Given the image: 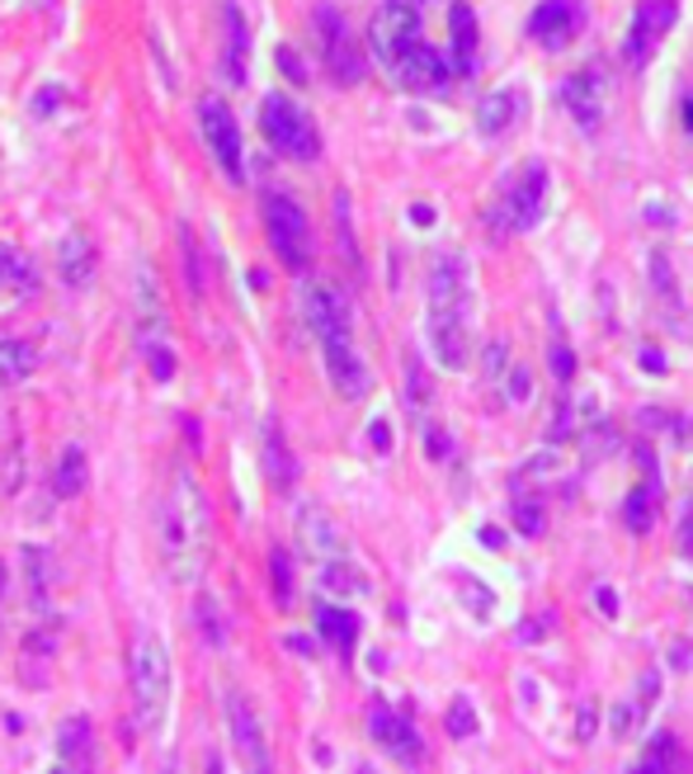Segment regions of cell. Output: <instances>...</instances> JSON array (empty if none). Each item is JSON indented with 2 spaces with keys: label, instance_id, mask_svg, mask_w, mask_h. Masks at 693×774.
Here are the masks:
<instances>
[{
  "label": "cell",
  "instance_id": "cell-1",
  "mask_svg": "<svg viewBox=\"0 0 693 774\" xmlns=\"http://www.w3.org/2000/svg\"><path fill=\"white\" fill-rule=\"evenodd\" d=\"M208 534H212L208 496H203V487L193 482V472L180 468L170 478V496L161 505V557H166V572L175 580H193L203 572Z\"/></svg>",
  "mask_w": 693,
  "mask_h": 774
},
{
  "label": "cell",
  "instance_id": "cell-2",
  "mask_svg": "<svg viewBox=\"0 0 693 774\" xmlns=\"http://www.w3.org/2000/svg\"><path fill=\"white\" fill-rule=\"evenodd\" d=\"M430 345L443 368L468 364V265L462 255H434L430 265Z\"/></svg>",
  "mask_w": 693,
  "mask_h": 774
},
{
  "label": "cell",
  "instance_id": "cell-3",
  "mask_svg": "<svg viewBox=\"0 0 693 774\" xmlns=\"http://www.w3.org/2000/svg\"><path fill=\"white\" fill-rule=\"evenodd\" d=\"M128 690H133V718L141 736H161L170 718V647L161 632L137 628L128 652Z\"/></svg>",
  "mask_w": 693,
  "mask_h": 774
},
{
  "label": "cell",
  "instance_id": "cell-4",
  "mask_svg": "<svg viewBox=\"0 0 693 774\" xmlns=\"http://www.w3.org/2000/svg\"><path fill=\"white\" fill-rule=\"evenodd\" d=\"M543 199H547V166L543 161H524V170L495 194V203L486 208V227L495 237H514L528 232L543 218Z\"/></svg>",
  "mask_w": 693,
  "mask_h": 774
},
{
  "label": "cell",
  "instance_id": "cell-5",
  "mask_svg": "<svg viewBox=\"0 0 693 774\" xmlns=\"http://www.w3.org/2000/svg\"><path fill=\"white\" fill-rule=\"evenodd\" d=\"M260 128H264V143L279 156H288V161H316L322 156V133H316L312 114L288 95H264Z\"/></svg>",
  "mask_w": 693,
  "mask_h": 774
},
{
  "label": "cell",
  "instance_id": "cell-6",
  "mask_svg": "<svg viewBox=\"0 0 693 774\" xmlns=\"http://www.w3.org/2000/svg\"><path fill=\"white\" fill-rule=\"evenodd\" d=\"M264 232H270L274 255L288 270H307L312 265V222L302 213V203L293 194L270 189L264 194Z\"/></svg>",
  "mask_w": 693,
  "mask_h": 774
},
{
  "label": "cell",
  "instance_id": "cell-7",
  "mask_svg": "<svg viewBox=\"0 0 693 774\" xmlns=\"http://www.w3.org/2000/svg\"><path fill=\"white\" fill-rule=\"evenodd\" d=\"M420 43V0H382L378 14L368 24V48L387 72H397V62Z\"/></svg>",
  "mask_w": 693,
  "mask_h": 774
},
{
  "label": "cell",
  "instance_id": "cell-8",
  "mask_svg": "<svg viewBox=\"0 0 693 774\" xmlns=\"http://www.w3.org/2000/svg\"><path fill=\"white\" fill-rule=\"evenodd\" d=\"M316 43H322V62H326V72L340 81V85H359L368 76V57H364V48L359 39L349 33L345 24V14L335 10V6H322L316 10Z\"/></svg>",
  "mask_w": 693,
  "mask_h": 774
},
{
  "label": "cell",
  "instance_id": "cell-9",
  "mask_svg": "<svg viewBox=\"0 0 693 774\" xmlns=\"http://www.w3.org/2000/svg\"><path fill=\"white\" fill-rule=\"evenodd\" d=\"M199 128H203V143L212 151V161L222 166V175L231 185L245 180V151H241V128H237V114L227 109V100L208 95L199 104Z\"/></svg>",
  "mask_w": 693,
  "mask_h": 774
},
{
  "label": "cell",
  "instance_id": "cell-10",
  "mask_svg": "<svg viewBox=\"0 0 693 774\" xmlns=\"http://www.w3.org/2000/svg\"><path fill=\"white\" fill-rule=\"evenodd\" d=\"M585 29V0H543L528 14V39H538L547 52H566Z\"/></svg>",
  "mask_w": 693,
  "mask_h": 774
},
{
  "label": "cell",
  "instance_id": "cell-11",
  "mask_svg": "<svg viewBox=\"0 0 693 774\" xmlns=\"http://www.w3.org/2000/svg\"><path fill=\"white\" fill-rule=\"evenodd\" d=\"M406 91H416V95H449V85H453V62L443 57L439 48L430 43H416L406 57L397 62V72H392Z\"/></svg>",
  "mask_w": 693,
  "mask_h": 774
},
{
  "label": "cell",
  "instance_id": "cell-12",
  "mask_svg": "<svg viewBox=\"0 0 693 774\" xmlns=\"http://www.w3.org/2000/svg\"><path fill=\"white\" fill-rule=\"evenodd\" d=\"M302 312H307V326H312V336L322 341V345H345V341H354V336H349V307H345L340 289H330V284H307V293H302Z\"/></svg>",
  "mask_w": 693,
  "mask_h": 774
},
{
  "label": "cell",
  "instance_id": "cell-13",
  "mask_svg": "<svg viewBox=\"0 0 693 774\" xmlns=\"http://www.w3.org/2000/svg\"><path fill=\"white\" fill-rule=\"evenodd\" d=\"M227 728H231V742H237L241 761L255 765V770H274V755H270V742H264V723L260 713L251 709V699L241 690L227 694Z\"/></svg>",
  "mask_w": 693,
  "mask_h": 774
},
{
  "label": "cell",
  "instance_id": "cell-14",
  "mask_svg": "<svg viewBox=\"0 0 693 774\" xmlns=\"http://www.w3.org/2000/svg\"><path fill=\"white\" fill-rule=\"evenodd\" d=\"M368 732H372V742L392 755V761H406V765L424 761V746H420V732L411 728V718H401L397 709H387V703H372Z\"/></svg>",
  "mask_w": 693,
  "mask_h": 774
},
{
  "label": "cell",
  "instance_id": "cell-15",
  "mask_svg": "<svg viewBox=\"0 0 693 774\" xmlns=\"http://www.w3.org/2000/svg\"><path fill=\"white\" fill-rule=\"evenodd\" d=\"M674 14H680V6H674V0H642V6H637L632 33H628V43H623L628 66H642V62H647V52L665 39V29L674 24Z\"/></svg>",
  "mask_w": 693,
  "mask_h": 774
},
{
  "label": "cell",
  "instance_id": "cell-16",
  "mask_svg": "<svg viewBox=\"0 0 693 774\" xmlns=\"http://www.w3.org/2000/svg\"><path fill=\"white\" fill-rule=\"evenodd\" d=\"M322 359H326V374H330V383H335V393H340L345 401L368 397L372 374H368V364L359 359L354 341H345V345H322Z\"/></svg>",
  "mask_w": 693,
  "mask_h": 774
},
{
  "label": "cell",
  "instance_id": "cell-17",
  "mask_svg": "<svg viewBox=\"0 0 693 774\" xmlns=\"http://www.w3.org/2000/svg\"><path fill=\"white\" fill-rule=\"evenodd\" d=\"M561 100H566V109H571V118L580 123L585 133H599V123H603V81H599L595 66L566 76L561 81Z\"/></svg>",
  "mask_w": 693,
  "mask_h": 774
},
{
  "label": "cell",
  "instance_id": "cell-18",
  "mask_svg": "<svg viewBox=\"0 0 693 774\" xmlns=\"http://www.w3.org/2000/svg\"><path fill=\"white\" fill-rule=\"evenodd\" d=\"M95 241L85 237V232H66L62 245H57V274H62V284L71 293H85L95 284Z\"/></svg>",
  "mask_w": 693,
  "mask_h": 774
},
{
  "label": "cell",
  "instance_id": "cell-19",
  "mask_svg": "<svg viewBox=\"0 0 693 774\" xmlns=\"http://www.w3.org/2000/svg\"><path fill=\"white\" fill-rule=\"evenodd\" d=\"M245 57H251V29H245V14L231 6H222V72L231 85L245 81Z\"/></svg>",
  "mask_w": 693,
  "mask_h": 774
},
{
  "label": "cell",
  "instance_id": "cell-20",
  "mask_svg": "<svg viewBox=\"0 0 693 774\" xmlns=\"http://www.w3.org/2000/svg\"><path fill=\"white\" fill-rule=\"evenodd\" d=\"M57 761L66 770H91L95 765V723L85 713H71L57 728Z\"/></svg>",
  "mask_w": 693,
  "mask_h": 774
},
{
  "label": "cell",
  "instance_id": "cell-21",
  "mask_svg": "<svg viewBox=\"0 0 693 774\" xmlns=\"http://www.w3.org/2000/svg\"><path fill=\"white\" fill-rule=\"evenodd\" d=\"M260 453H264V472H270V482H274L279 491H288V487L297 482V459H293L288 439H283V430H279V420H270V426H264Z\"/></svg>",
  "mask_w": 693,
  "mask_h": 774
},
{
  "label": "cell",
  "instance_id": "cell-22",
  "mask_svg": "<svg viewBox=\"0 0 693 774\" xmlns=\"http://www.w3.org/2000/svg\"><path fill=\"white\" fill-rule=\"evenodd\" d=\"M137 326H141V345L166 336V307H161V289H156L151 270L137 274Z\"/></svg>",
  "mask_w": 693,
  "mask_h": 774
},
{
  "label": "cell",
  "instance_id": "cell-23",
  "mask_svg": "<svg viewBox=\"0 0 693 774\" xmlns=\"http://www.w3.org/2000/svg\"><path fill=\"white\" fill-rule=\"evenodd\" d=\"M0 289H10V293H24L33 297L43 284H39V265L24 255V251H14L10 241H0Z\"/></svg>",
  "mask_w": 693,
  "mask_h": 774
},
{
  "label": "cell",
  "instance_id": "cell-24",
  "mask_svg": "<svg viewBox=\"0 0 693 774\" xmlns=\"http://www.w3.org/2000/svg\"><path fill=\"white\" fill-rule=\"evenodd\" d=\"M85 482H91V468H85V449L81 444H66L57 453V468H52V491H57L62 501H76Z\"/></svg>",
  "mask_w": 693,
  "mask_h": 774
},
{
  "label": "cell",
  "instance_id": "cell-25",
  "mask_svg": "<svg viewBox=\"0 0 693 774\" xmlns=\"http://www.w3.org/2000/svg\"><path fill=\"white\" fill-rule=\"evenodd\" d=\"M33 368H39V349L24 336H0V383L14 387V383H24Z\"/></svg>",
  "mask_w": 693,
  "mask_h": 774
},
{
  "label": "cell",
  "instance_id": "cell-26",
  "mask_svg": "<svg viewBox=\"0 0 693 774\" xmlns=\"http://www.w3.org/2000/svg\"><path fill=\"white\" fill-rule=\"evenodd\" d=\"M316 628H322V638L335 647V652H354V642H359V619H354L349 609L316 605Z\"/></svg>",
  "mask_w": 693,
  "mask_h": 774
},
{
  "label": "cell",
  "instance_id": "cell-27",
  "mask_svg": "<svg viewBox=\"0 0 693 774\" xmlns=\"http://www.w3.org/2000/svg\"><path fill=\"white\" fill-rule=\"evenodd\" d=\"M453 72H476V14L468 6H453Z\"/></svg>",
  "mask_w": 693,
  "mask_h": 774
},
{
  "label": "cell",
  "instance_id": "cell-28",
  "mask_svg": "<svg viewBox=\"0 0 693 774\" xmlns=\"http://www.w3.org/2000/svg\"><path fill=\"white\" fill-rule=\"evenodd\" d=\"M193 619H199V632L208 647H227L231 642V628H227V614L218 605V595L212 590H199V600H193Z\"/></svg>",
  "mask_w": 693,
  "mask_h": 774
},
{
  "label": "cell",
  "instance_id": "cell-29",
  "mask_svg": "<svg viewBox=\"0 0 693 774\" xmlns=\"http://www.w3.org/2000/svg\"><path fill=\"white\" fill-rule=\"evenodd\" d=\"M24 576H29V600L39 614H52V600H48V590H52V562L43 548H24Z\"/></svg>",
  "mask_w": 693,
  "mask_h": 774
},
{
  "label": "cell",
  "instance_id": "cell-30",
  "mask_svg": "<svg viewBox=\"0 0 693 774\" xmlns=\"http://www.w3.org/2000/svg\"><path fill=\"white\" fill-rule=\"evenodd\" d=\"M514 118H519V95L514 91H501V95H491L482 104V114H476V123H482V133L486 137H501L514 128Z\"/></svg>",
  "mask_w": 693,
  "mask_h": 774
},
{
  "label": "cell",
  "instance_id": "cell-31",
  "mask_svg": "<svg viewBox=\"0 0 693 774\" xmlns=\"http://www.w3.org/2000/svg\"><path fill=\"white\" fill-rule=\"evenodd\" d=\"M684 765H689V755H684V746H680V736H674V732H655L651 746L642 751V770L665 774V770H684Z\"/></svg>",
  "mask_w": 693,
  "mask_h": 774
},
{
  "label": "cell",
  "instance_id": "cell-32",
  "mask_svg": "<svg viewBox=\"0 0 693 774\" xmlns=\"http://www.w3.org/2000/svg\"><path fill=\"white\" fill-rule=\"evenodd\" d=\"M180 251H185V284H189L193 297H199L203 284H208V265H203V251H199V237H193V227H180Z\"/></svg>",
  "mask_w": 693,
  "mask_h": 774
},
{
  "label": "cell",
  "instance_id": "cell-33",
  "mask_svg": "<svg viewBox=\"0 0 693 774\" xmlns=\"http://www.w3.org/2000/svg\"><path fill=\"white\" fill-rule=\"evenodd\" d=\"M270 576H274V600H279L283 609H288L297 590H293V557L283 553V548L270 553Z\"/></svg>",
  "mask_w": 693,
  "mask_h": 774
},
{
  "label": "cell",
  "instance_id": "cell-34",
  "mask_svg": "<svg viewBox=\"0 0 693 774\" xmlns=\"http://www.w3.org/2000/svg\"><path fill=\"white\" fill-rule=\"evenodd\" d=\"M322 586H326V590H340V595H349V590L359 595V590H368V580H364L359 572H349V567H340V562H335V567L322 572Z\"/></svg>",
  "mask_w": 693,
  "mask_h": 774
},
{
  "label": "cell",
  "instance_id": "cell-35",
  "mask_svg": "<svg viewBox=\"0 0 693 774\" xmlns=\"http://www.w3.org/2000/svg\"><path fill=\"white\" fill-rule=\"evenodd\" d=\"M141 359H147V368H151V378H156V383L175 378V359H170V345H161V341L141 345Z\"/></svg>",
  "mask_w": 693,
  "mask_h": 774
},
{
  "label": "cell",
  "instance_id": "cell-36",
  "mask_svg": "<svg viewBox=\"0 0 693 774\" xmlns=\"http://www.w3.org/2000/svg\"><path fill=\"white\" fill-rule=\"evenodd\" d=\"M449 732L458 736V742H462V736H476V713H472L468 699H458L453 709H449Z\"/></svg>",
  "mask_w": 693,
  "mask_h": 774
},
{
  "label": "cell",
  "instance_id": "cell-37",
  "mask_svg": "<svg viewBox=\"0 0 693 774\" xmlns=\"http://www.w3.org/2000/svg\"><path fill=\"white\" fill-rule=\"evenodd\" d=\"M623 520H628V530H632V534H647V530H651L647 491H632V496H628V510H623Z\"/></svg>",
  "mask_w": 693,
  "mask_h": 774
},
{
  "label": "cell",
  "instance_id": "cell-38",
  "mask_svg": "<svg viewBox=\"0 0 693 774\" xmlns=\"http://www.w3.org/2000/svg\"><path fill=\"white\" fill-rule=\"evenodd\" d=\"M279 66H283V76L307 81V72H302V62H297V52H293V48H279Z\"/></svg>",
  "mask_w": 693,
  "mask_h": 774
},
{
  "label": "cell",
  "instance_id": "cell-39",
  "mask_svg": "<svg viewBox=\"0 0 693 774\" xmlns=\"http://www.w3.org/2000/svg\"><path fill=\"white\" fill-rule=\"evenodd\" d=\"M553 368H557V378H571V359H566V345H553Z\"/></svg>",
  "mask_w": 693,
  "mask_h": 774
},
{
  "label": "cell",
  "instance_id": "cell-40",
  "mask_svg": "<svg viewBox=\"0 0 693 774\" xmlns=\"http://www.w3.org/2000/svg\"><path fill=\"white\" fill-rule=\"evenodd\" d=\"M52 104H57V85H43V95H39V104H33V114H48Z\"/></svg>",
  "mask_w": 693,
  "mask_h": 774
},
{
  "label": "cell",
  "instance_id": "cell-41",
  "mask_svg": "<svg viewBox=\"0 0 693 774\" xmlns=\"http://www.w3.org/2000/svg\"><path fill=\"white\" fill-rule=\"evenodd\" d=\"M372 444H378V449H387V444H392V435H387V426H382V420H378V426H372Z\"/></svg>",
  "mask_w": 693,
  "mask_h": 774
},
{
  "label": "cell",
  "instance_id": "cell-42",
  "mask_svg": "<svg viewBox=\"0 0 693 774\" xmlns=\"http://www.w3.org/2000/svg\"><path fill=\"white\" fill-rule=\"evenodd\" d=\"M283 647H288V652H302V657L312 652V642H307V638H283Z\"/></svg>",
  "mask_w": 693,
  "mask_h": 774
},
{
  "label": "cell",
  "instance_id": "cell-43",
  "mask_svg": "<svg viewBox=\"0 0 693 774\" xmlns=\"http://www.w3.org/2000/svg\"><path fill=\"white\" fill-rule=\"evenodd\" d=\"M689 128H693V100H689Z\"/></svg>",
  "mask_w": 693,
  "mask_h": 774
}]
</instances>
